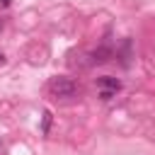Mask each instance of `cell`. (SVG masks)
I'll return each mask as SVG.
<instances>
[{
	"label": "cell",
	"instance_id": "cell-1",
	"mask_svg": "<svg viewBox=\"0 0 155 155\" xmlns=\"http://www.w3.org/2000/svg\"><path fill=\"white\" fill-rule=\"evenodd\" d=\"M51 92L56 94V97H61V99H68V97H75L80 90H78V85L70 80V78H53L51 80Z\"/></svg>",
	"mask_w": 155,
	"mask_h": 155
},
{
	"label": "cell",
	"instance_id": "cell-3",
	"mask_svg": "<svg viewBox=\"0 0 155 155\" xmlns=\"http://www.w3.org/2000/svg\"><path fill=\"white\" fill-rule=\"evenodd\" d=\"M111 56H114V51L107 46V44H102L99 48H94V51H90L87 53V65H102V63H109L111 61Z\"/></svg>",
	"mask_w": 155,
	"mask_h": 155
},
{
	"label": "cell",
	"instance_id": "cell-2",
	"mask_svg": "<svg viewBox=\"0 0 155 155\" xmlns=\"http://www.w3.org/2000/svg\"><path fill=\"white\" fill-rule=\"evenodd\" d=\"M97 87H99V97H102V99H111V97L121 90V82H119L116 78H111V75H104V78L97 80Z\"/></svg>",
	"mask_w": 155,
	"mask_h": 155
},
{
	"label": "cell",
	"instance_id": "cell-8",
	"mask_svg": "<svg viewBox=\"0 0 155 155\" xmlns=\"http://www.w3.org/2000/svg\"><path fill=\"white\" fill-rule=\"evenodd\" d=\"M2 61H5V56H2V51H0V63H2Z\"/></svg>",
	"mask_w": 155,
	"mask_h": 155
},
{
	"label": "cell",
	"instance_id": "cell-7",
	"mask_svg": "<svg viewBox=\"0 0 155 155\" xmlns=\"http://www.w3.org/2000/svg\"><path fill=\"white\" fill-rule=\"evenodd\" d=\"M10 2H12V0H0V5H2V7H7Z\"/></svg>",
	"mask_w": 155,
	"mask_h": 155
},
{
	"label": "cell",
	"instance_id": "cell-9",
	"mask_svg": "<svg viewBox=\"0 0 155 155\" xmlns=\"http://www.w3.org/2000/svg\"><path fill=\"white\" fill-rule=\"evenodd\" d=\"M0 29H2V22H0Z\"/></svg>",
	"mask_w": 155,
	"mask_h": 155
},
{
	"label": "cell",
	"instance_id": "cell-5",
	"mask_svg": "<svg viewBox=\"0 0 155 155\" xmlns=\"http://www.w3.org/2000/svg\"><path fill=\"white\" fill-rule=\"evenodd\" d=\"M48 124H51V111L44 114V131H48Z\"/></svg>",
	"mask_w": 155,
	"mask_h": 155
},
{
	"label": "cell",
	"instance_id": "cell-4",
	"mask_svg": "<svg viewBox=\"0 0 155 155\" xmlns=\"http://www.w3.org/2000/svg\"><path fill=\"white\" fill-rule=\"evenodd\" d=\"M119 56H121V65H124V68H128V63H131V41H128V39L124 41V46H121Z\"/></svg>",
	"mask_w": 155,
	"mask_h": 155
},
{
	"label": "cell",
	"instance_id": "cell-6",
	"mask_svg": "<svg viewBox=\"0 0 155 155\" xmlns=\"http://www.w3.org/2000/svg\"><path fill=\"white\" fill-rule=\"evenodd\" d=\"M0 155H5V143H2V138H0Z\"/></svg>",
	"mask_w": 155,
	"mask_h": 155
}]
</instances>
